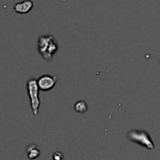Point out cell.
<instances>
[{
	"label": "cell",
	"mask_w": 160,
	"mask_h": 160,
	"mask_svg": "<svg viewBox=\"0 0 160 160\" xmlns=\"http://www.w3.org/2000/svg\"><path fill=\"white\" fill-rule=\"evenodd\" d=\"M58 50L57 40L52 35L41 36L38 40V51L46 61L52 60L54 55Z\"/></svg>",
	"instance_id": "1"
},
{
	"label": "cell",
	"mask_w": 160,
	"mask_h": 160,
	"mask_svg": "<svg viewBox=\"0 0 160 160\" xmlns=\"http://www.w3.org/2000/svg\"><path fill=\"white\" fill-rule=\"evenodd\" d=\"M27 92L30 100V106L32 112L35 116V118L38 117L39 113V108L41 106V101L39 97V92H40V88L38 86V81L36 79L32 78L28 80L27 82Z\"/></svg>",
	"instance_id": "2"
},
{
	"label": "cell",
	"mask_w": 160,
	"mask_h": 160,
	"mask_svg": "<svg viewBox=\"0 0 160 160\" xmlns=\"http://www.w3.org/2000/svg\"><path fill=\"white\" fill-rule=\"evenodd\" d=\"M127 138L131 140L134 141L141 146L146 147L147 149L151 150L153 153H154V145L152 140L151 139L150 135L146 132V131H137V130H131L128 135Z\"/></svg>",
	"instance_id": "3"
},
{
	"label": "cell",
	"mask_w": 160,
	"mask_h": 160,
	"mask_svg": "<svg viewBox=\"0 0 160 160\" xmlns=\"http://www.w3.org/2000/svg\"><path fill=\"white\" fill-rule=\"evenodd\" d=\"M58 80V77L56 75H50V74H43L39 77L38 81V86L41 91L42 92H48L52 90Z\"/></svg>",
	"instance_id": "4"
},
{
	"label": "cell",
	"mask_w": 160,
	"mask_h": 160,
	"mask_svg": "<svg viewBox=\"0 0 160 160\" xmlns=\"http://www.w3.org/2000/svg\"><path fill=\"white\" fill-rule=\"evenodd\" d=\"M34 6V2L31 0H24L22 2H18L14 5V11L17 13H28Z\"/></svg>",
	"instance_id": "5"
},
{
	"label": "cell",
	"mask_w": 160,
	"mask_h": 160,
	"mask_svg": "<svg viewBox=\"0 0 160 160\" xmlns=\"http://www.w3.org/2000/svg\"><path fill=\"white\" fill-rule=\"evenodd\" d=\"M27 155L30 160L36 159L41 155V150L36 144L31 143L27 147Z\"/></svg>",
	"instance_id": "6"
},
{
	"label": "cell",
	"mask_w": 160,
	"mask_h": 160,
	"mask_svg": "<svg viewBox=\"0 0 160 160\" xmlns=\"http://www.w3.org/2000/svg\"><path fill=\"white\" fill-rule=\"evenodd\" d=\"M74 110L78 113H85L88 110V105L85 101H78L74 104Z\"/></svg>",
	"instance_id": "7"
},
{
	"label": "cell",
	"mask_w": 160,
	"mask_h": 160,
	"mask_svg": "<svg viewBox=\"0 0 160 160\" xmlns=\"http://www.w3.org/2000/svg\"><path fill=\"white\" fill-rule=\"evenodd\" d=\"M53 159L54 160H63V154L60 152H56L53 154Z\"/></svg>",
	"instance_id": "8"
}]
</instances>
